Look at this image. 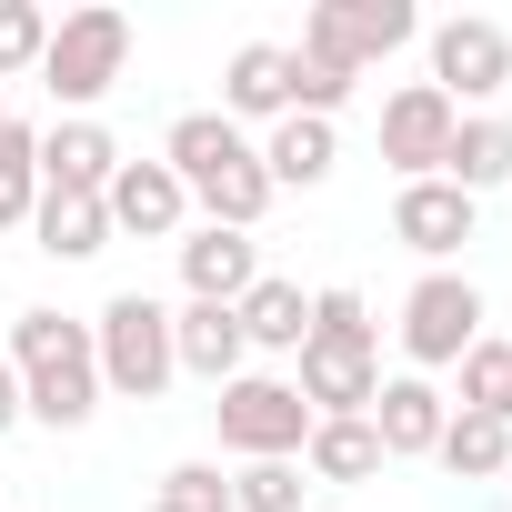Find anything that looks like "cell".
Wrapping results in <instances>:
<instances>
[{
    "label": "cell",
    "instance_id": "obj_1",
    "mask_svg": "<svg viewBox=\"0 0 512 512\" xmlns=\"http://www.w3.org/2000/svg\"><path fill=\"white\" fill-rule=\"evenodd\" d=\"M292 392L312 402V422H362V412H372V392H382V342H372V312H362L352 282L312 292V332H302V382H292Z\"/></svg>",
    "mask_w": 512,
    "mask_h": 512
},
{
    "label": "cell",
    "instance_id": "obj_2",
    "mask_svg": "<svg viewBox=\"0 0 512 512\" xmlns=\"http://www.w3.org/2000/svg\"><path fill=\"white\" fill-rule=\"evenodd\" d=\"M11 372H21V412L51 432H81L101 412V352H91V322H71V312H21Z\"/></svg>",
    "mask_w": 512,
    "mask_h": 512
},
{
    "label": "cell",
    "instance_id": "obj_3",
    "mask_svg": "<svg viewBox=\"0 0 512 512\" xmlns=\"http://www.w3.org/2000/svg\"><path fill=\"white\" fill-rule=\"evenodd\" d=\"M131 71V11H111V0H91V11L51 21V51H41V81L71 121H91V101Z\"/></svg>",
    "mask_w": 512,
    "mask_h": 512
},
{
    "label": "cell",
    "instance_id": "obj_4",
    "mask_svg": "<svg viewBox=\"0 0 512 512\" xmlns=\"http://www.w3.org/2000/svg\"><path fill=\"white\" fill-rule=\"evenodd\" d=\"M91 352H101V382L111 392H131V402H161L171 392V312L151 302V292H111L101 302V322H91Z\"/></svg>",
    "mask_w": 512,
    "mask_h": 512
},
{
    "label": "cell",
    "instance_id": "obj_5",
    "mask_svg": "<svg viewBox=\"0 0 512 512\" xmlns=\"http://www.w3.org/2000/svg\"><path fill=\"white\" fill-rule=\"evenodd\" d=\"M211 422H221V452H241V462H292V452L312 442V402H302L282 372H241V382H221Z\"/></svg>",
    "mask_w": 512,
    "mask_h": 512
},
{
    "label": "cell",
    "instance_id": "obj_6",
    "mask_svg": "<svg viewBox=\"0 0 512 512\" xmlns=\"http://www.w3.org/2000/svg\"><path fill=\"white\" fill-rule=\"evenodd\" d=\"M422 31V11L412 0H322V11L302 21V61H332V71H372V61H392L402 41Z\"/></svg>",
    "mask_w": 512,
    "mask_h": 512
},
{
    "label": "cell",
    "instance_id": "obj_7",
    "mask_svg": "<svg viewBox=\"0 0 512 512\" xmlns=\"http://www.w3.org/2000/svg\"><path fill=\"white\" fill-rule=\"evenodd\" d=\"M472 342H482V292H472L462 272H422L412 302H402V352H412V372L432 382V372L462 362Z\"/></svg>",
    "mask_w": 512,
    "mask_h": 512
},
{
    "label": "cell",
    "instance_id": "obj_8",
    "mask_svg": "<svg viewBox=\"0 0 512 512\" xmlns=\"http://www.w3.org/2000/svg\"><path fill=\"white\" fill-rule=\"evenodd\" d=\"M432 91L462 111V101H492V91H512V31L502 21H442L432 31Z\"/></svg>",
    "mask_w": 512,
    "mask_h": 512
},
{
    "label": "cell",
    "instance_id": "obj_9",
    "mask_svg": "<svg viewBox=\"0 0 512 512\" xmlns=\"http://www.w3.org/2000/svg\"><path fill=\"white\" fill-rule=\"evenodd\" d=\"M452 101L432 91V81H402L392 101H382V161L402 171V181H432L442 171V151H452Z\"/></svg>",
    "mask_w": 512,
    "mask_h": 512
},
{
    "label": "cell",
    "instance_id": "obj_10",
    "mask_svg": "<svg viewBox=\"0 0 512 512\" xmlns=\"http://www.w3.org/2000/svg\"><path fill=\"white\" fill-rule=\"evenodd\" d=\"M302 101V51L292 41H241L221 71V121H292Z\"/></svg>",
    "mask_w": 512,
    "mask_h": 512
},
{
    "label": "cell",
    "instance_id": "obj_11",
    "mask_svg": "<svg viewBox=\"0 0 512 512\" xmlns=\"http://www.w3.org/2000/svg\"><path fill=\"white\" fill-rule=\"evenodd\" d=\"M362 422H372V442H382V462H422V452L442 442V422H452V402H442V392H432L422 372H392V382L372 392V412H362Z\"/></svg>",
    "mask_w": 512,
    "mask_h": 512
},
{
    "label": "cell",
    "instance_id": "obj_12",
    "mask_svg": "<svg viewBox=\"0 0 512 512\" xmlns=\"http://www.w3.org/2000/svg\"><path fill=\"white\" fill-rule=\"evenodd\" d=\"M101 211H111V231L171 241V231L191 221V191L171 181V161H121V171H111V191H101Z\"/></svg>",
    "mask_w": 512,
    "mask_h": 512
},
{
    "label": "cell",
    "instance_id": "obj_13",
    "mask_svg": "<svg viewBox=\"0 0 512 512\" xmlns=\"http://www.w3.org/2000/svg\"><path fill=\"white\" fill-rule=\"evenodd\" d=\"M251 282H262V241H251V231L201 221V231L181 241V292H191V302H241Z\"/></svg>",
    "mask_w": 512,
    "mask_h": 512
},
{
    "label": "cell",
    "instance_id": "obj_14",
    "mask_svg": "<svg viewBox=\"0 0 512 512\" xmlns=\"http://www.w3.org/2000/svg\"><path fill=\"white\" fill-rule=\"evenodd\" d=\"M161 161H171V181L181 191H211L221 171H241V161H262L241 141V121H221V111H181L171 121V141H161Z\"/></svg>",
    "mask_w": 512,
    "mask_h": 512
},
{
    "label": "cell",
    "instance_id": "obj_15",
    "mask_svg": "<svg viewBox=\"0 0 512 512\" xmlns=\"http://www.w3.org/2000/svg\"><path fill=\"white\" fill-rule=\"evenodd\" d=\"M241 352H251V342H241V312H231V302H181V312H171V362L201 372L211 392L241 382Z\"/></svg>",
    "mask_w": 512,
    "mask_h": 512
},
{
    "label": "cell",
    "instance_id": "obj_16",
    "mask_svg": "<svg viewBox=\"0 0 512 512\" xmlns=\"http://www.w3.org/2000/svg\"><path fill=\"white\" fill-rule=\"evenodd\" d=\"M111 171H121V141L101 131V121H51L41 131V191H111Z\"/></svg>",
    "mask_w": 512,
    "mask_h": 512
},
{
    "label": "cell",
    "instance_id": "obj_17",
    "mask_svg": "<svg viewBox=\"0 0 512 512\" xmlns=\"http://www.w3.org/2000/svg\"><path fill=\"white\" fill-rule=\"evenodd\" d=\"M392 231L422 251V262H452V251L472 241V201H462L452 181H402V201H392Z\"/></svg>",
    "mask_w": 512,
    "mask_h": 512
},
{
    "label": "cell",
    "instance_id": "obj_18",
    "mask_svg": "<svg viewBox=\"0 0 512 512\" xmlns=\"http://www.w3.org/2000/svg\"><path fill=\"white\" fill-rule=\"evenodd\" d=\"M432 181H452L462 201L502 191V181H512V121H492V111H462V121H452V151H442V171H432Z\"/></svg>",
    "mask_w": 512,
    "mask_h": 512
},
{
    "label": "cell",
    "instance_id": "obj_19",
    "mask_svg": "<svg viewBox=\"0 0 512 512\" xmlns=\"http://www.w3.org/2000/svg\"><path fill=\"white\" fill-rule=\"evenodd\" d=\"M332 161H342V131H332V121H312V111L272 121V141H262L272 191H322V181H332Z\"/></svg>",
    "mask_w": 512,
    "mask_h": 512
},
{
    "label": "cell",
    "instance_id": "obj_20",
    "mask_svg": "<svg viewBox=\"0 0 512 512\" xmlns=\"http://www.w3.org/2000/svg\"><path fill=\"white\" fill-rule=\"evenodd\" d=\"M231 312H241V342H251V352H302V332H312V292L282 282V272H262Z\"/></svg>",
    "mask_w": 512,
    "mask_h": 512
},
{
    "label": "cell",
    "instance_id": "obj_21",
    "mask_svg": "<svg viewBox=\"0 0 512 512\" xmlns=\"http://www.w3.org/2000/svg\"><path fill=\"white\" fill-rule=\"evenodd\" d=\"M432 462H442L452 482H492V472H512V422H492V412H452L442 442H432Z\"/></svg>",
    "mask_w": 512,
    "mask_h": 512
},
{
    "label": "cell",
    "instance_id": "obj_22",
    "mask_svg": "<svg viewBox=\"0 0 512 512\" xmlns=\"http://www.w3.org/2000/svg\"><path fill=\"white\" fill-rule=\"evenodd\" d=\"M31 231H41V251H51V262H91V251L111 241V211H101L91 191H41Z\"/></svg>",
    "mask_w": 512,
    "mask_h": 512
},
{
    "label": "cell",
    "instance_id": "obj_23",
    "mask_svg": "<svg viewBox=\"0 0 512 512\" xmlns=\"http://www.w3.org/2000/svg\"><path fill=\"white\" fill-rule=\"evenodd\" d=\"M302 472H312V482H372V472H382V442H372V422H312V442H302Z\"/></svg>",
    "mask_w": 512,
    "mask_h": 512
},
{
    "label": "cell",
    "instance_id": "obj_24",
    "mask_svg": "<svg viewBox=\"0 0 512 512\" xmlns=\"http://www.w3.org/2000/svg\"><path fill=\"white\" fill-rule=\"evenodd\" d=\"M31 211H41V131L0 121V231H21Z\"/></svg>",
    "mask_w": 512,
    "mask_h": 512
},
{
    "label": "cell",
    "instance_id": "obj_25",
    "mask_svg": "<svg viewBox=\"0 0 512 512\" xmlns=\"http://www.w3.org/2000/svg\"><path fill=\"white\" fill-rule=\"evenodd\" d=\"M452 372H462V412H492V422H512V342H472Z\"/></svg>",
    "mask_w": 512,
    "mask_h": 512
},
{
    "label": "cell",
    "instance_id": "obj_26",
    "mask_svg": "<svg viewBox=\"0 0 512 512\" xmlns=\"http://www.w3.org/2000/svg\"><path fill=\"white\" fill-rule=\"evenodd\" d=\"M302 492H312L302 462H241L231 472V512H302Z\"/></svg>",
    "mask_w": 512,
    "mask_h": 512
},
{
    "label": "cell",
    "instance_id": "obj_27",
    "mask_svg": "<svg viewBox=\"0 0 512 512\" xmlns=\"http://www.w3.org/2000/svg\"><path fill=\"white\" fill-rule=\"evenodd\" d=\"M41 51H51V11L41 0H0V91L21 71H41Z\"/></svg>",
    "mask_w": 512,
    "mask_h": 512
},
{
    "label": "cell",
    "instance_id": "obj_28",
    "mask_svg": "<svg viewBox=\"0 0 512 512\" xmlns=\"http://www.w3.org/2000/svg\"><path fill=\"white\" fill-rule=\"evenodd\" d=\"M161 502L171 512H231V482H221V462H171Z\"/></svg>",
    "mask_w": 512,
    "mask_h": 512
},
{
    "label": "cell",
    "instance_id": "obj_29",
    "mask_svg": "<svg viewBox=\"0 0 512 512\" xmlns=\"http://www.w3.org/2000/svg\"><path fill=\"white\" fill-rule=\"evenodd\" d=\"M11 422H31V412H21V372H11V352H0V432H11Z\"/></svg>",
    "mask_w": 512,
    "mask_h": 512
},
{
    "label": "cell",
    "instance_id": "obj_30",
    "mask_svg": "<svg viewBox=\"0 0 512 512\" xmlns=\"http://www.w3.org/2000/svg\"><path fill=\"white\" fill-rule=\"evenodd\" d=\"M0 121H11V91H0Z\"/></svg>",
    "mask_w": 512,
    "mask_h": 512
},
{
    "label": "cell",
    "instance_id": "obj_31",
    "mask_svg": "<svg viewBox=\"0 0 512 512\" xmlns=\"http://www.w3.org/2000/svg\"><path fill=\"white\" fill-rule=\"evenodd\" d=\"M151 512H171V502H151Z\"/></svg>",
    "mask_w": 512,
    "mask_h": 512
}]
</instances>
